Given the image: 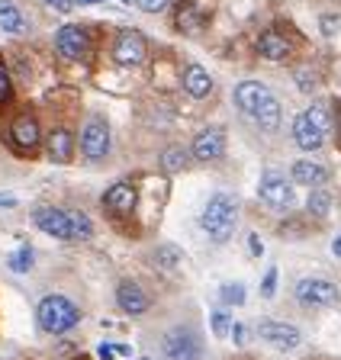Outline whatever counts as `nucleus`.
<instances>
[{"mask_svg":"<svg viewBox=\"0 0 341 360\" xmlns=\"http://www.w3.org/2000/svg\"><path fill=\"white\" fill-rule=\"evenodd\" d=\"M10 139H13V145L20 151H32L39 145V126L32 116H20V120L13 122V129H10Z\"/></svg>","mask_w":341,"mask_h":360,"instance_id":"16","label":"nucleus"},{"mask_svg":"<svg viewBox=\"0 0 341 360\" xmlns=\"http://www.w3.org/2000/svg\"><path fill=\"white\" fill-rule=\"evenodd\" d=\"M10 97V77H7V71H4V65H0V103Z\"/></svg>","mask_w":341,"mask_h":360,"instance_id":"32","label":"nucleus"},{"mask_svg":"<svg viewBox=\"0 0 341 360\" xmlns=\"http://www.w3.org/2000/svg\"><path fill=\"white\" fill-rule=\"evenodd\" d=\"M296 300L303 302V306H338L341 292L332 280L309 277V280H300V283H296Z\"/></svg>","mask_w":341,"mask_h":360,"instance_id":"6","label":"nucleus"},{"mask_svg":"<svg viewBox=\"0 0 341 360\" xmlns=\"http://www.w3.org/2000/svg\"><path fill=\"white\" fill-rule=\"evenodd\" d=\"M328 180V171L316 161H296L293 165V184H303L309 190H319Z\"/></svg>","mask_w":341,"mask_h":360,"instance_id":"17","label":"nucleus"},{"mask_svg":"<svg viewBox=\"0 0 341 360\" xmlns=\"http://www.w3.org/2000/svg\"><path fill=\"white\" fill-rule=\"evenodd\" d=\"M332 251H335V257H341V235L332 241Z\"/></svg>","mask_w":341,"mask_h":360,"instance_id":"37","label":"nucleus"},{"mask_svg":"<svg viewBox=\"0 0 341 360\" xmlns=\"http://www.w3.org/2000/svg\"><path fill=\"white\" fill-rule=\"evenodd\" d=\"M113 55H116V61H120V65H142V58H145V39H142V32L120 30L116 45H113Z\"/></svg>","mask_w":341,"mask_h":360,"instance_id":"12","label":"nucleus"},{"mask_svg":"<svg viewBox=\"0 0 341 360\" xmlns=\"http://www.w3.org/2000/svg\"><path fill=\"white\" fill-rule=\"evenodd\" d=\"M142 360H152V357H142Z\"/></svg>","mask_w":341,"mask_h":360,"instance_id":"40","label":"nucleus"},{"mask_svg":"<svg viewBox=\"0 0 341 360\" xmlns=\"http://www.w3.org/2000/svg\"><path fill=\"white\" fill-rule=\"evenodd\" d=\"M258 335L264 338L267 345L277 347V351H293V347L300 345V328L287 325V322H274V319L258 325Z\"/></svg>","mask_w":341,"mask_h":360,"instance_id":"11","label":"nucleus"},{"mask_svg":"<svg viewBox=\"0 0 341 360\" xmlns=\"http://www.w3.org/2000/svg\"><path fill=\"white\" fill-rule=\"evenodd\" d=\"M229 328H232V322H229V315L226 312H212V331L219 338L229 335Z\"/></svg>","mask_w":341,"mask_h":360,"instance_id":"28","label":"nucleus"},{"mask_svg":"<svg viewBox=\"0 0 341 360\" xmlns=\"http://www.w3.org/2000/svg\"><path fill=\"white\" fill-rule=\"evenodd\" d=\"M116 302H120L122 312L129 315H142L145 309H148V296H145V290L139 283H132V280H122L120 290H116Z\"/></svg>","mask_w":341,"mask_h":360,"instance_id":"15","label":"nucleus"},{"mask_svg":"<svg viewBox=\"0 0 341 360\" xmlns=\"http://www.w3.org/2000/svg\"><path fill=\"white\" fill-rule=\"evenodd\" d=\"M100 360H116V357H126V354H132L126 345H100L97 347Z\"/></svg>","mask_w":341,"mask_h":360,"instance_id":"26","label":"nucleus"},{"mask_svg":"<svg viewBox=\"0 0 341 360\" xmlns=\"http://www.w3.org/2000/svg\"><path fill=\"white\" fill-rule=\"evenodd\" d=\"M219 296H222V302H226V306H242V302H245V286L242 283H226Z\"/></svg>","mask_w":341,"mask_h":360,"instance_id":"24","label":"nucleus"},{"mask_svg":"<svg viewBox=\"0 0 341 360\" xmlns=\"http://www.w3.org/2000/svg\"><path fill=\"white\" fill-rule=\"evenodd\" d=\"M248 248H251V255H255V257H261V255H264V245H261V238H258V235H251V238H248Z\"/></svg>","mask_w":341,"mask_h":360,"instance_id":"34","label":"nucleus"},{"mask_svg":"<svg viewBox=\"0 0 341 360\" xmlns=\"http://www.w3.org/2000/svg\"><path fill=\"white\" fill-rule=\"evenodd\" d=\"M161 347H165V357L167 360H200V354H203V347H200V338L193 335L190 328L167 331L165 341H161Z\"/></svg>","mask_w":341,"mask_h":360,"instance_id":"7","label":"nucleus"},{"mask_svg":"<svg viewBox=\"0 0 341 360\" xmlns=\"http://www.w3.org/2000/svg\"><path fill=\"white\" fill-rule=\"evenodd\" d=\"M236 219H238V210H236V200L229 193H216L203 210V232L210 235L212 241H229L232 232H236Z\"/></svg>","mask_w":341,"mask_h":360,"instance_id":"2","label":"nucleus"},{"mask_svg":"<svg viewBox=\"0 0 341 360\" xmlns=\"http://www.w3.org/2000/svg\"><path fill=\"white\" fill-rule=\"evenodd\" d=\"M55 45L65 58H87V52H91V39H87L84 26H61Z\"/></svg>","mask_w":341,"mask_h":360,"instance_id":"10","label":"nucleus"},{"mask_svg":"<svg viewBox=\"0 0 341 360\" xmlns=\"http://www.w3.org/2000/svg\"><path fill=\"white\" fill-rule=\"evenodd\" d=\"M258 52L264 55V58H271V61H281V58H287L290 55V39L283 36L281 30H267L264 36L258 39Z\"/></svg>","mask_w":341,"mask_h":360,"instance_id":"18","label":"nucleus"},{"mask_svg":"<svg viewBox=\"0 0 341 360\" xmlns=\"http://www.w3.org/2000/svg\"><path fill=\"white\" fill-rule=\"evenodd\" d=\"M158 257H161V267H174V264H177V248H171V245L161 248Z\"/></svg>","mask_w":341,"mask_h":360,"instance_id":"30","label":"nucleus"},{"mask_svg":"<svg viewBox=\"0 0 341 360\" xmlns=\"http://www.w3.org/2000/svg\"><path fill=\"white\" fill-rule=\"evenodd\" d=\"M328 206H332V196H328L326 190H312V193H309V212H316V216H326Z\"/></svg>","mask_w":341,"mask_h":360,"instance_id":"23","label":"nucleus"},{"mask_svg":"<svg viewBox=\"0 0 341 360\" xmlns=\"http://www.w3.org/2000/svg\"><path fill=\"white\" fill-rule=\"evenodd\" d=\"M10 267L16 270V274H23V270H30L32 267V251L30 248H20L13 257H10Z\"/></svg>","mask_w":341,"mask_h":360,"instance_id":"25","label":"nucleus"},{"mask_svg":"<svg viewBox=\"0 0 341 360\" xmlns=\"http://www.w3.org/2000/svg\"><path fill=\"white\" fill-rule=\"evenodd\" d=\"M335 26H341V16H322V30L332 36V32H338Z\"/></svg>","mask_w":341,"mask_h":360,"instance_id":"33","label":"nucleus"},{"mask_svg":"<svg viewBox=\"0 0 341 360\" xmlns=\"http://www.w3.org/2000/svg\"><path fill=\"white\" fill-rule=\"evenodd\" d=\"M258 193H261V200L277 212H287L290 206H293V184H287V177L277 171H267L264 177H261Z\"/></svg>","mask_w":341,"mask_h":360,"instance_id":"5","label":"nucleus"},{"mask_svg":"<svg viewBox=\"0 0 341 360\" xmlns=\"http://www.w3.org/2000/svg\"><path fill=\"white\" fill-rule=\"evenodd\" d=\"M103 210H110L120 219L132 216V210H136V187L132 184H113L103 193Z\"/></svg>","mask_w":341,"mask_h":360,"instance_id":"13","label":"nucleus"},{"mask_svg":"<svg viewBox=\"0 0 341 360\" xmlns=\"http://www.w3.org/2000/svg\"><path fill=\"white\" fill-rule=\"evenodd\" d=\"M36 319L42 325V331L49 335H65L68 328H75L81 322V309L68 300V296H46L36 309Z\"/></svg>","mask_w":341,"mask_h":360,"instance_id":"3","label":"nucleus"},{"mask_svg":"<svg viewBox=\"0 0 341 360\" xmlns=\"http://www.w3.org/2000/svg\"><path fill=\"white\" fill-rule=\"evenodd\" d=\"M71 151H75V139H71V132L68 129H55L52 139H49V155H52V161L65 165V161H71Z\"/></svg>","mask_w":341,"mask_h":360,"instance_id":"20","label":"nucleus"},{"mask_svg":"<svg viewBox=\"0 0 341 360\" xmlns=\"http://www.w3.org/2000/svg\"><path fill=\"white\" fill-rule=\"evenodd\" d=\"M139 10H145V13H161V10L171 7V0H132Z\"/></svg>","mask_w":341,"mask_h":360,"instance_id":"27","label":"nucleus"},{"mask_svg":"<svg viewBox=\"0 0 341 360\" xmlns=\"http://www.w3.org/2000/svg\"><path fill=\"white\" fill-rule=\"evenodd\" d=\"M271 100H274V94L261 81H242L236 87V106L245 112V116H251V120H255Z\"/></svg>","mask_w":341,"mask_h":360,"instance_id":"8","label":"nucleus"},{"mask_svg":"<svg viewBox=\"0 0 341 360\" xmlns=\"http://www.w3.org/2000/svg\"><path fill=\"white\" fill-rule=\"evenodd\" d=\"M222 151H226V135L216 126L203 129V132L193 139V158H197V161H216V158H222Z\"/></svg>","mask_w":341,"mask_h":360,"instance_id":"14","label":"nucleus"},{"mask_svg":"<svg viewBox=\"0 0 341 360\" xmlns=\"http://www.w3.org/2000/svg\"><path fill=\"white\" fill-rule=\"evenodd\" d=\"M338 135H341V112H338Z\"/></svg>","mask_w":341,"mask_h":360,"instance_id":"39","label":"nucleus"},{"mask_svg":"<svg viewBox=\"0 0 341 360\" xmlns=\"http://www.w3.org/2000/svg\"><path fill=\"white\" fill-rule=\"evenodd\" d=\"M232 338H236V345H245V325H232Z\"/></svg>","mask_w":341,"mask_h":360,"instance_id":"35","label":"nucleus"},{"mask_svg":"<svg viewBox=\"0 0 341 360\" xmlns=\"http://www.w3.org/2000/svg\"><path fill=\"white\" fill-rule=\"evenodd\" d=\"M81 151L91 161H100V158H106V151H110V129H106L103 120H91L87 126H84L81 132Z\"/></svg>","mask_w":341,"mask_h":360,"instance_id":"9","label":"nucleus"},{"mask_svg":"<svg viewBox=\"0 0 341 360\" xmlns=\"http://www.w3.org/2000/svg\"><path fill=\"white\" fill-rule=\"evenodd\" d=\"M0 30H4V32H13V36L26 30V20H23V13L16 10L13 0H0Z\"/></svg>","mask_w":341,"mask_h":360,"instance_id":"21","label":"nucleus"},{"mask_svg":"<svg viewBox=\"0 0 341 360\" xmlns=\"http://www.w3.org/2000/svg\"><path fill=\"white\" fill-rule=\"evenodd\" d=\"M42 4H49V7L58 10V13H71V10H75V0H42Z\"/></svg>","mask_w":341,"mask_h":360,"instance_id":"31","label":"nucleus"},{"mask_svg":"<svg viewBox=\"0 0 341 360\" xmlns=\"http://www.w3.org/2000/svg\"><path fill=\"white\" fill-rule=\"evenodd\" d=\"M328 126H332V120H328V110L322 103L309 106L306 112H300L293 122V142L300 145L303 151H319L322 148V142H326L328 135Z\"/></svg>","mask_w":341,"mask_h":360,"instance_id":"4","label":"nucleus"},{"mask_svg":"<svg viewBox=\"0 0 341 360\" xmlns=\"http://www.w3.org/2000/svg\"><path fill=\"white\" fill-rule=\"evenodd\" d=\"M32 222L46 235L61 241H84L94 235V222L77 210H55V206H42L32 212Z\"/></svg>","mask_w":341,"mask_h":360,"instance_id":"1","label":"nucleus"},{"mask_svg":"<svg viewBox=\"0 0 341 360\" xmlns=\"http://www.w3.org/2000/svg\"><path fill=\"white\" fill-rule=\"evenodd\" d=\"M0 206H7V210H13V206H16V196H13V193H0Z\"/></svg>","mask_w":341,"mask_h":360,"instance_id":"36","label":"nucleus"},{"mask_svg":"<svg viewBox=\"0 0 341 360\" xmlns=\"http://www.w3.org/2000/svg\"><path fill=\"white\" fill-rule=\"evenodd\" d=\"M77 4H100V0H77Z\"/></svg>","mask_w":341,"mask_h":360,"instance_id":"38","label":"nucleus"},{"mask_svg":"<svg viewBox=\"0 0 341 360\" xmlns=\"http://www.w3.org/2000/svg\"><path fill=\"white\" fill-rule=\"evenodd\" d=\"M161 165H165V171L177 174L184 165H187V155H184V148H167L165 158H161Z\"/></svg>","mask_w":341,"mask_h":360,"instance_id":"22","label":"nucleus"},{"mask_svg":"<svg viewBox=\"0 0 341 360\" xmlns=\"http://www.w3.org/2000/svg\"><path fill=\"white\" fill-rule=\"evenodd\" d=\"M274 290H277V267H271V270H267L264 286H261V296H267V300H271V296H274Z\"/></svg>","mask_w":341,"mask_h":360,"instance_id":"29","label":"nucleus"},{"mask_svg":"<svg viewBox=\"0 0 341 360\" xmlns=\"http://www.w3.org/2000/svg\"><path fill=\"white\" fill-rule=\"evenodd\" d=\"M184 90H187L190 97L203 100L206 94L212 90V77H210V71H206V68H200V65H190L187 71H184Z\"/></svg>","mask_w":341,"mask_h":360,"instance_id":"19","label":"nucleus"}]
</instances>
